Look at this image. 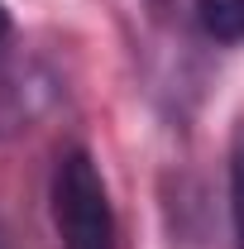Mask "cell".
Segmentation results:
<instances>
[{
  "instance_id": "6da1fadb",
  "label": "cell",
  "mask_w": 244,
  "mask_h": 249,
  "mask_svg": "<svg viewBox=\"0 0 244 249\" xmlns=\"http://www.w3.org/2000/svg\"><path fill=\"white\" fill-rule=\"evenodd\" d=\"M53 225L62 249H115V206L87 149H67L53 168Z\"/></svg>"
},
{
  "instance_id": "7a4b0ae2",
  "label": "cell",
  "mask_w": 244,
  "mask_h": 249,
  "mask_svg": "<svg viewBox=\"0 0 244 249\" xmlns=\"http://www.w3.org/2000/svg\"><path fill=\"white\" fill-rule=\"evenodd\" d=\"M196 24L215 43H244V0H192Z\"/></svg>"
},
{
  "instance_id": "3957f363",
  "label": "cell",
  "mask_w": 244,
  "mask_h": 249,
  "mask_svg": "<svg viewBox=\"0 0 244 249\" xmlns=\"http://www.w3.org/2000/svg\"><path fill=\"white\" fill-rule=\"evenodd\" d=\"M230 216H235V249H244V120L230 139Z\"/></svg>"
},
{
  "instance_id": "277c9868",
  "label": "cell",
  "mask_w": 244,
  "mask_h": 249,
  "mask_svg": "<svg viewBox=\"0 0 244 249\" xmlns=\"http://www.w3.org/2000/svg\"><path fill=\"white\" fill-rule=\"evenodd\" d=\"M10 34V15H5V5H0V38Z\"/></svg>"
},
{
  "instance_id": "5b68a950",
  "label": "cell",
  "mask_w": 244,
  "mask_h": 249,
  "mask_svg": "<svg viewBox=\"0 0 244 249\" xmlns=\"http://www.w3.org/2000/svg\"><path fill=\"white\" fill-rule=\"evenodd\" d=\"M0 249H5V245H0Z\"/></svg>"
}]
</instances>
